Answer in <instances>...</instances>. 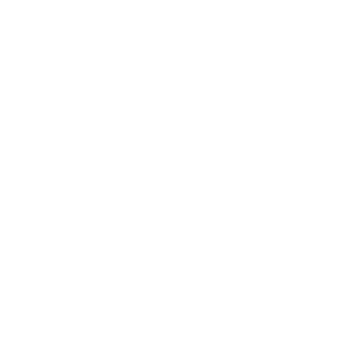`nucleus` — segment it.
Masks as SVG:
<instances>
[]
</instances>
